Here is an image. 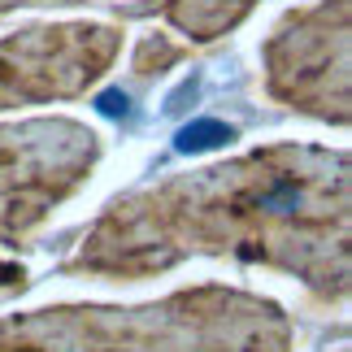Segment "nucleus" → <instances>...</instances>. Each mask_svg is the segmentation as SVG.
Returning a JSON list of instances; mask_svg holds the SVG:
<instances>
[{
  "label": "nucleus",
  "mask_w": 352,
  "mask_h": 352,
  "mask_svg": "<svg viewBox=\"0 0 352 352\" xmlns=\"http://www.w3.org/2000/svg\"><path fill=\"white\" fill-rule=\"evenodd\" d=\"M252 0H161V9H170L187 31H200V39H209L218 26H231Z\"/></svg>",
  "instance_id": "obj_1"
},
{
  "label": "nucleus",
  "mask_w": 352,
  "mask_h": 352,
  "mask_svg": "<svg viewBox=\"0 0 352 352\" xmlns=\"http://www.w3.org/2000/svg\"><path fill=\"white\" fill-rule=\"evenodd\" d=\"M9 5H35V0H0V9H9Z\"/></svg>",
  "instance_id": "obj_3"
},
{
  "label": "nucleus",
  "mask_w": 352,
  "mask_h": 352,
  "mask_svg": "<svg viewBox=\"0 0 352 352\" xmlns=\"http://www.w3.org/2000/svg\"><path fill=\"white\" fill-rule=\"evenodd\" d=\"M218 140H231V131L218 126V122H200V126H187L183 131L179 148H209V144H218Z\"/></svg>",
  "instance_id": "obj_2"
}]
</instances>
